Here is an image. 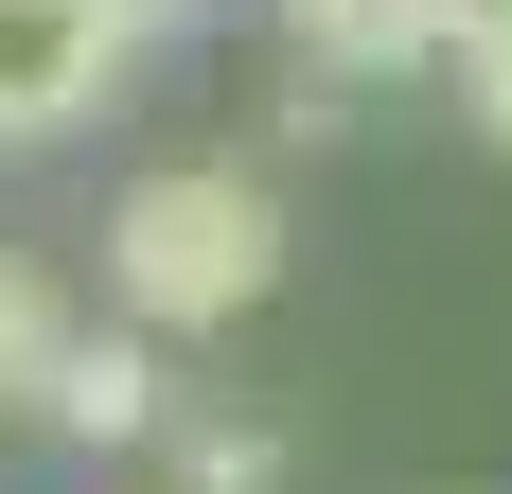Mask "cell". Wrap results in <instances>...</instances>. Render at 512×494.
<instances>
[{"instance_id": "obj_1", "label": "cell", "mask_w": 512, "mask_h": 494, "mask_svg": "<svg viewBox=\"0 0 512 494\" xmlns=\"http://www.w3.org/2000/svg\"><path fill=\"white\" fill-rule=\"evenodd\" d=\"M106 283H124V318H159V336L248 318V300L283 283V212H265V177H230V159L142 177V195L106 212Z\"/></svg>"}, {"instance_id": "obj_4", "label": "cell", "mask_w": 512, "mask_h": 494, "mask_svg": "<svg viewBox=\"0 0 512 494\" xmlns=\"http://www.w3.org/2000/svg\"><path fill=\"white\" fill-rule=\"evenodd\" d=\"M53 424H71V442H159V353L71 336V371H53Z\"/></svg>"}, {"instance_id": "obj_5", "label": "cell", "mask_w": 512, "mask_h": 494, "mask_svg": "<svg viewBox=\"0 0 512 494\" xmlns=\"http://www.w3.org/2000/svg\"><path fill=\"white\" fill-rule=\"evenodd\" d=\"M53 371H71V318H53V283L0 247V424H18V406H53Z\"/></svg>"}, {"instance_id": "obj_7", "label": "cell", "mask_w": 512, "mask_h": 494, "mask_svg": "<svg viewBox=\"0 0 512 494\" xmlns=\"http://www.w3.org/2000/svg\"><path fill=\"white\" fill-rule=\"evenodd\" d=\"M460 89H477V142L512 159V36H477V53H460Z\"/></svg>"}, {"instance_id": "obj_9", "label": "cell", "mask_w": 512, "mask_h": 494, "mask_svg": "<svg viewBox=\"0 0 512 494\" xmlns=\"http://www.w3.org/2000/svg\"><path fill=\"white\" fill-rule=\"evenodd\" d=\"M124 18H142V36H159V18H212V0H124Z\"/></svg>"}, {"instance_id": "obj_2", "label": "cell", "mask_w": 512, "mask_h": 494, "mask_svg": "<svg viewBox=\"0 0 512 494\" xmlns=\"http://www.w3.org/2000/svg\"><path fill=\"white\" fill-rule=\"evenodd\" d=\"M124 53H142V18H124V0H0V142L89 124V106L124 89Z\"/></svg>"}, {"instance_id": "obj_3", "label": "cell", "mask_w": 512, "mask_h": 494, "mask_svg": "<svg viewBox=\"0 0 512 494\" xmlns=\"http://www.w3.org/2000/svg\"><path fill=\"white\" fill-rule=\"evenodd\" d=\"M283 36H301V89H354V71L442 53V18H424V0H283Z\"/></svg>"}, {"instance_id": "obj_6", "label": "cell", "mask_w": 512, "mask_h": 494, "mask_svg": "<svg viewBox=\"0 0 512 494\" xmlns=\"http://www.w3.org/2000/svg\"><path fill=\"white\" fill-rule=\"evenodd\" d=\"M177 477L195 494H283V442L265 424H177Z\"/></svg>"}, {"instance_id": "obj_8", "label": "cell", "mask_w": 512, "mask_h": 494, "mask_svg": "<svg viewBox=\"0 0 512 494\" xmlns=\"http://www.w3.org/2000/svg\"><path fill=\"white\" fill-rule=\"evenodd\" d=\"M442 18V53H477V36H512V0H424Z\"/></svg>"}]
</instances>
